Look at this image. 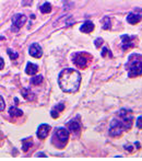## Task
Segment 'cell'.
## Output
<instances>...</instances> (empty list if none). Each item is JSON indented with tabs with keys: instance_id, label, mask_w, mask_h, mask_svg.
<instances>
[{
	"instance_id": "484cf974",
	"label": "cell",
	"mask_w": 142,
	"mask_h": 161,
	"mask_svg": "<svg viewBox=\"0 0 142 161\" xmlns=\"http://www.w3.org/2000/svg\"><path fill=\"white\" fill-rule=\"evenodd\" d=\"M107 53H110L109 49H108L107 47H104V48H103V50H102V56H103V57H105Z\"/></svg>"
},
{
	"instance_id": "7402d4cb",
	"label": "cell",
	"mask_w": 142,
	"mask_h": 161,
	"mask_svg": "<svg viewBox=\"0 0 142 161\" xmlns=\"http://www.w3.org/2000/svg\"><path fill=\"white\" fill-rule=\"evenodd\" d=\"M7 53H8V55L10 56V59H12V61H15V59L19 57V54H17V52H13L12 49H8Z\"/></svg>"
},
{
	"instance_id": "d4e9b609",
	"label": "cell",
	"mask_w": 142,
	"mask_h": 161,
	"mask_svg": "<svg viewBox=\"0 0 142 161\" xmlns=\"http://www.w3.org/2000/svg\"><path fill=\"white\" fill-rule=\"evenodd\" d=\"M137 127L140 129H142V116H140V117H138L137 120Z\"/></svg>"
},
{
	"instance_id": "cb8c5ba5",
	"label": "cell",
	"mask_w": 142,
	"mask_h": 161,
	"mask_svg": "<svg viewBox=\"0 0 142 161\" xmlns=\"http://www.w3.org/2000/svg\"><path fill=\"white\" fill-rule=\"evenodd\" d=\"M6 108L5 105V101H3V98L1 96H0V111H3Z\"/></svg>"
},
{
	"instance_id": "277c9868",
	"label": "cell",
	"mask_w": 142,
	"mask_h": 161,
	"mask_svg": "<svg viewBox=\"0 0 142 161\" xmlns=\"http://www.w3.org/2000/svg\"><path fill=\"white\" fill-rule=\"evenodd\" d=\"M117 116L120 121H121V123L124 124L126 131L131 128L132 121H133V115H132L131 110H129V108H121V110L118 111Z\"/></svg>"
},
{
	"instance_id": "4316f807",
	"label": "cell",
	"mask_w": 142,
	"mask_h": 161,
	"mask_svg": "<svg viewBox=\"0 0 142 161\" xmlns=\"http://www.w3.org/2000/svg\"><path fill=\"white\" fill-rule=\"evenodd\" d=\"M32 1H33V0H23L22 5L23 6H31V5H32Z\"/></svg>"
},
{
	"instance_id": "7c38bea8",
	"label": "cell",
	"mask_w": 142,
	"mask_h": 161,
	"mask_svg": "<svg viewBox=\"0 0 142 161\" xmlns=\"http://www.w3.org/2000/svg\"><path fill=\"white\" fill-rule=\"evenodd\" d=\"M67 126H68V129H69L70 132H72V133H79V131L81 129V124H80V122L77 121V120H72V121L68 122Z\"/></svg>"
},
{
	"instance_id": "2e32d148",
	"label": "cell",
	"mask_w": 142,
	"mask_h": 161,
	"mask_svg": "<svg viewBox=\"0 0 142 161\" xmlns=\"http://www.w3.org/2000/svg\"><path fill=\"white\" fill-rule=\"evenodd\" d=\"M21 93H22L23 98L26 99L28 101H34V100H35V94L32 92V91H31L30 88H24V89H22Z\"/></svg>"
},
{
	"instance_id": "603a6c76",
	"label": "cell",
	"mask_w": 142,
	"mask_h": 161,
	"mask_svg": "<svg viewBox=\"0 0 142 161\" xmlns=\"http://www.w3.org/2000/svg\"><path fill=\"white\" fill-rule=\"evenodd\" d=\"M103 42H104V41H103V38H101V37H97L96 40L94 41V44H95V46H96L97 48H100L101 46L103 45Z\"/></svg>"
},
{
	"instance_id": "7a4b0ae2",
	"label": "cell",
	"mask_w": 142,
	"mask_h": 161,
	"mask_svg": "<svg viewBox=\"0 0 142 161\" xmlns=\"http://www.w3.org/2000/svg\"><path fill=\"white\" fill-rule=\"evenodd\" d=\"M126 69L130 78L142 76V55L141 54H131L126 64Z\"/></svg>"
},
{
	"instance_id": "4dcf8cb0",
	"label": "cell",
	"mask_w": 142,
	"mask_h": 161,
	"mask_svg": "<svg viewBox=\"0 0 142 161\" xmlns=\"http://www.w3.org/2000/svg\"><path fill=\"white\" fill-rule=\"evenodd\" d=\"M14 102H15V103H19V100H17V98H14Z\"/></svg>"
},
{
	"instance_id": "4fadbf2b",
	"label": "cell",
	"mask_w": 142,
	"mask_h": 161,
	"mask_svg": "<svg viewBox=\"0 0 142 161\" xmlns=\"http://www.w3.org/2000/svg\"><path fill=\"white\" fill-rule=\"evenodd\" d=\"M65 110V104L63 103H59L57 105H55L52 108V112H50V115H52V118H58L59 117V114Z\"/></svg>"
},
{
	"instance_id": "9c48e42d",
	"label": "cell",
	"mask_w": 142,
	"mask_h": 161,
	"mask_svg": "<svg viewBox=\"0 0 142 161\" xmlns=\"http://www.w3.org/2000/svg\"><path fill=\"white\" fill-rule=\"evenodd\" d=\"M137 40V36H129L127 34L121 35V45L122 50H127L128 48H131L135 46V42L133 41Z\"/></svg>"
},
{
	"instance_id": "ac0fdd59",
	"label": "cell",
	"mask_w": 142,
	"mask_h": 161,
	"mask_svg": "<svg viewBox=\"0 0 142 161\" xmlns=\"http://www.w3.org/2000/svg\"><path fill=\"white\" fill-rule=\"evenodd\" d=\"M22 143H23V151H26L33 146V140L32 138H26V139H23L22 140Z\"/></svg>"
},
{
	"instance_id": "8992f818",
	"label": "cell",
	"mask_w": 142,
	"mask_h": 161,
	"mask_svg": "<svg viewBox=\"0 0 142 161\" xmlns=\"http://www.w3.org/2000/svg\"><path fill=\"white\" fill-rule=\"evenodd\" d=\"M124 131H126V128H125V126H124V124L121 123V121L117 117L114 118V120L112 121V123H110V126H109V135L110 136L118 137L124 133Z\"/></svg>"
},
{
	"instance_id": "f1b7e54d",
	"label": "cell",
	"mask_w": 142,
	"mask_h": 161,
	"mask_svg": "<svg viewBox=\"0 0 142 161\" xmlns=\"http://www.w3.org/2000/svg\"><path fill=\"white\" fill-rule=\"evenodd\" d=\"M125 149H126V150H128V151H130V152L132 151V148H131V146H130V145H129V146H128V145H126Z\"/></svg>"
},
{
	"instance_id": "6da1fadb",
	"label": "cell",
	"mask_w": 142,
	"mask_h": 161,
	"mask_svg": "<svg viewBox=\"0 0 142 161\" xmlns=\"http://www.w3.org/2000/svg\"><path fill=\"white\" fill-rule=\"evenodd\" d=\"M58 82L61 90L68 93H75L79 90L81 83V75L78 70L71 68L63 69L59 73Z\"/></svg>"
},
{
	"instance_id": "44dd1931",
	"label": "cell",
	"mask_w": 142,
	"mask_h": 161,
	"mask_svg": "<svg viewBox=\"0 0 142 161\" xmlns=\"http://www.w3.org/2000/svg\"><path fill=\"white\" fill-rule=\"evenodd\" d=\"M103 23V30H108L110 28V18L109 17H104L102 20Z\"/></svg>"
},
{
	"instance_id": "f546056e",
	"label": "cell",
	"mask_w": 142,
	"mask_h": 161,
	"mask_svg": "<svg viewBox=\"0 0 142 161\" xmlns=\"http://www.w3.org/2000/svg\"><path fill=\"white\" fill-rule=\"evenodd\" d=\"M37 157H47L45 154H42V152H40V154H37Z\"/></svg>"
},
{
	"instance_id": "5bb4252c",
	"label": "cell",
	"mask_w": 142,
	"mask_h": 161,
	"mask_svg": "<svg viewBox=\"0 0 142 161\" xmlns=\"http://www.w3.org/2000/svg\"><path fill=\"white\" fill-rule=\"evenodd\" d=\"M93 30H94V24H93V22H91V21H85V22L81 25V28H80V31L83 33H91Z\"/></svg>"
},
{
	"instance_id": "5b68a950",
	"label": "cell",
	"mask_w": 142,
	"mask_h": 161,
	"mask_svg": "<svg viewBox=\"0 0 142 161\" xmlns=\"http://www.w3.org/2000/svg\"><path fill=\"white\" fill-rule=\"evenodd\" d=\"M91 59H92V56L87 53H75L72 56L73 64L79 68H86Z\"/></svg>"
},
{
	"instance_id": "d6986e66",
	"label": "cell",
	"mask_w": 142,
	"mask_h": 161,
	"mask_svg": "<svg viewBox=\"0 0 142 161\" xmlns=\"http://www.w3.org/2000/svg\"><path fill=\"white\" fill-rule=\"evenodd\" d=\"M43 81H44V78H43L42 75L35 76V77H33V78L31 79V83H32V84H34V86H40Z\"/></svg>"
},
{
	"instance_id": "83f0119b",
	"label": "cell",
	"mask_w": 142,
	"mask_h": 161,
	"mask_svg": "<svg viewBox=\"0 0 142 161\" xmlns=\"http://www.w3.org/2000/svg\"><path fill=\"white\" fill-rule=\"evenodd\" d=\"M3 67H5V61H3L2 58L0 57V70H1Z\"/></svg>"
},
{
	"instance_id": "ba28073f",
	"label": "cell",
	"mask_w": 142,
	"mask_h": 161,
	"mask_svg": "<svg viewBox=\"0 0 142 161\" xmlns=\"http://www.w3.org/2000/svg\"><path fill=\"white\" fill-rule=\"evenodd\" d=\"M142 19V9H135V10L130 12L127 17V21L130 24H137L138 22H140Z\"/></svg>"
},
{
	"instance_id": "8fae6325",
	"label": "cell",
	"mask_w": 142,
	"mask_h": 161,
	"mask_svg": "<svg viewBox=\"0 0 142 161\" xmlns=\"http://www.w3.org/2000/svg\"><path fill=\"white\" fill-rule=\"evenodd\" d=\"M49 132H50V126L47 125V124H42V125L38 127L36 135H37V137L40 139H45L46 137L48 136Z\"/></svg>"
},
{
	"instance_id": "ffe728a7",
	"label": "cell",
	"mask_w": 142,
	"mask_h": 161,
	"mask_svg": "<svg viewBox=\"0 0 142 161\" xmlns=\"http://www.w3.org/2000/svg\"><path fill=\"white\" fill-rule=\"evenodd\" d=\"M40 10L42 13H49L52 11V5L49 2H45L44 5L40 6Z\"/></svg>"
},
{
	"instance_id": "e0dca14e",
	"label": "cell",
	"mask_w": 142,
	"mask_h": 161,
	"mask_svg": "<svg viewBox=\"0 0 142 161\" xmlns=\"http://www.w3.org/2000/svg\"><path fill=\"white\" fill-rule=\"evenodd\" d=\"M9 114H10L11 117H20L23 115V112L21 111L20 108H15V106H11L9 108Z\"/></svg>"
},
{
	"instance_id": "9a60e30c",
	"label": "cell",
	"mask_w": 142,
	"mask_h": 161,
	"mask_svg": "<svg viewBox=\"0 0 142 161\" xmlns=\"http://www.w3.org/2000/svg\"><path fill=\"white\" fill-rule=\"evenodd\" d=\"M37 70H38L37 65H35V64H32L29 61L28 65H26V68H25V73H26V75L34 76L35 73H37Z\"/></svg>"
},
{
	"instance_id": "52a82bcc",
	"label": "cell",
	"mask_w": 142,
	"mask_h": 161,
	"mask_svg": "<svg viewBox=\"0 0 142 161\" xmlns=\"http://www.w3.org/2000/svg\"><path fill=\"white\" fill-rule=\"evenodd\" d=\"M26 20H28V19H26V17H25L24 14H15V15H13V18H12V28H11V30H12L13 32H17V31L20 30L23 25L25 24Z\"/></svg>"
},
{
	"instance_id": "3957f363",
	"label": "cell",
	"mask_w": 142,
	"mask_h": 161,
	"mask_svg": "<svg viewBox=\"0 0 142 161\" xmlns=\"http://www.w3.org/2000/svg\"><path fill=\"white\" fill-rule=\"evenodd\" d=\"M69 140V131L63 127H59L55 131L52 136V143L57 148H63Z\"/></svg>"
},
{
	"instance_id": "30bf717a",
	"label": "cell",
	"mask_w": 142,
	"mask_h": 161,
	"mask_svg": "<svg viewBox=\"0 0 142 161\" xmlns=\"http://www.w3.org/2000/svg\"><path fill=\"white\" fill-rule=\"evenodd\" d=\"M29 53H30V55L32 57L40 58L43 56V49L38 43H33L30 46V48H29Z\"/></svg>"
}]
</instances>
